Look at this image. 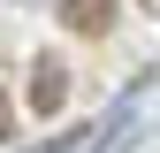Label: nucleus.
Instances as JSON below:
<instances>
[{
    "label": "nucleus",
    "instance_id": "1",
    "mask_svg": "<svg viewBox=\"0 0 160 153\" xmlns=\"http://www.w3.org/2000/svg\"><path fill=\"white\" fill-rule=\"evenodd\" d=\"M61 100H69V69L38 54V61H31V92H23V107H31V115H61Z\"/></svg>",
    "mask_w": 160,
    "mask_h": 153
},
{
    "label": "nucleus",
    "instance_id": "2",
    "mask_svg": "<svg viewBox=\"0 0 160 153\" xmlns=\"http://www.w3.org/2000/svg\"><path fill=\"white\" fill-rule=\"evenodd\" d=\"M53 15H61V31H76V38L114 31V0H53Z\"/></svg>",
    "mask_w": 160,
    "mask_h": 153
},
{
    "label": "nucleus",
    "instance_id": "3",
    "mask_svg": "<svg viewBox=\"0 0 160 153\" xmlns=\"http://www.w3.org/2000/svg\"><path fill=\"white\" fill-rule=\"evenodd\" d=\"M8 130H15V107H8V92H0V145H8Z\"/></svg>",
    "mask_w": 160,
    "mask_h": 153
}]
</instances>
